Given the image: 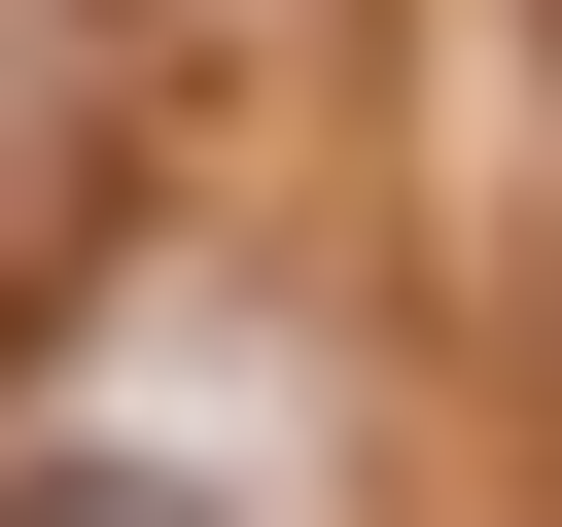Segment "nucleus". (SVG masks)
<instances>
[{
	"label": "nucleus",
	"instance_id": "f257e3e1",
	"mask_svg": "<svg viewBox=\"0 0 562 527\" xmlns=\"http://www.w3.org/2000/svg\"><path fill=\"white\" fill-rule=\"evenodd\" d=\"M0 527H105V492H0Z\"/></svg>",
	"mask_w": 562,
	"mask_h": 527
}]
</instances>
